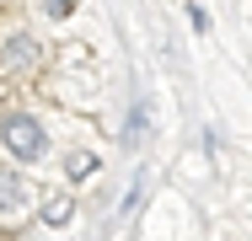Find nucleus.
I'll return each mask as SVG.
<instances>
[{"mask_svg":"<svg viewBox=\"0 0 252 241\" xmlns=\"http://www.w3.org/2000/svg\"><path fill=\"white\" fill-rule=\"evenodd\" d=\"M92 166H97V161H92V155H86V150H81V155H70V177H86V172H92Z\"/></svg>","mask_w":252,"mask_h":241,"instance_id":"obj_5","label":"nucleus"},{"mask_svg":"<svg viewBox=\"0 0 252 241\" xmlns=\"http://www.w3.org/2000/svg\"><path fill=\"white\" fill-rule=\"evenodd\" d=\"M188 22H193V32H209V11L204 5H188Z\"/></svg>","mask_w":252,"mask_h":241,"instance_id":"obj_6","label":"nucleus"},{"mask_svg":"<svg viewBox=\"0 0 252 241\" xmlns=\"http://www.w3.org/2000/svg\"><path fill=\"white\" fill-rule=\"evenodd\" d=\"M43 11H49L54 22H64V16H70V0H43Z\"/></svg>","mask_w":252,"mask_h":241,"instance_id":"obj_7","label":"nucleus"},{"mask_svg":"<svg viewBox=\"0 0 252 241\" xmlns=\"http://www.w3.org/2000/svg\"><path fill=\"white\" fill-rule=\"evenodd\" d=\"M32 59H38V38H32V32L5 38V64H16V70H22V64H32Z\"/></svg>","mask_w":252,"mask_h":241,"instance_id":"obj_3","label":"nucleus"},{"mask_svg":"<svg viewBox=\"0 0 252 241\" xmlns=\"http://www.w3.org/2000/svg\"><path fill=\"white\" fill-rule=\"evenodd\" d=\"M0 140H5V150H11L16 161H43V155H49V134H43V123L27 118V113H11V118L0 123Z\"/></svg>","mask_w":252,"mask_h":241,"instance_id":"obj_1","label":"nucleus"},{"mask_svg":"<svg viewBox=\"0 0 252 241\" xmlns=\"http://www.w3.org/2000/svg\"><path fill=\"white\" fill-rule=\"evenodd\" d=\"M70 214H75L70 193H54L49 204H43V225H70Z\"/></svg>","mask_w":252,"mask_h":241,"instance_id":"obj_4","label":"nucleus"},{"mask_svg":"<svg viewBox=\"0 0 252 241\" xmlns=\"http://www.w3.org/2000/svg\"><path fill=\"white\" fill-rule=\"evenodd\" d=\"M32 204V182L22 172H0V214H22Z\"/></svg>","mask_w":252,"mask_h":241,"instance_id":"obj_2","label":"nucleus"}]
</instances>
